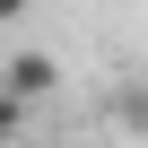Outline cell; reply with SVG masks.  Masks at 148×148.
<instances>
[{"instance_id": "obj_1", "label": "cell", "mask_w": 148, "mask_h": 148, "mask_svg": "<svg viewBox=\"0 0 148 148\" xmlns=\"http://www.w3.org/2000/svg\"><path fill=\"white\" fill-rule=\"evenodd\" d=\"M0 87H9L18 105H44V96L61 87V61H52V52H9V70H0Z\"/></svg>"}, {"instance_id": "obj_2", "label": "cell", "mask_w": 148, "mask_h": 148, "mask_svg": "<svg viewBox=\"0 0 148 148\" xmlns=\"http://www.w3.org/2000/svg\"><path fill=\"white\" fill-rule=\"evenodd\" d=\"M113 122H122L131 139H148V79H122V87H113Z\"/></svg>"}, {"instance_id": "obj_3", "label": "cell", "mask_w": 148, "mask_h": 148, "mask_svg": "<svg viewBox=\"0 0 148 148\" xmlns=\"http://www.w3.org/2000/svg\"><path fill=\"white\" fill-rule=\"evenodd\" d=\"M18 131H26V105H18V96H9V87H0V148H9V139H18Z\"/></svg>"}]
</instances>
